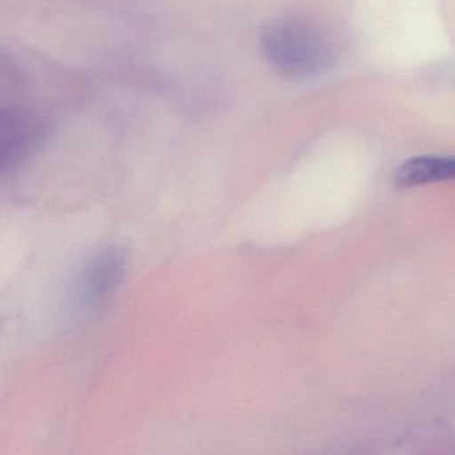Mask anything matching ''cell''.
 I'll return each instance as SVG.
<instances>
[{"instance_id": "3", "label": "cell", "mask_w": 455, "mask_h": 455, "mask_svg": "<svg viewBox=\"0 0 455 455\" xmlns=\"http://www.w3.org/2000/svg\"><path fill=\"white\" fill-rule=\"evenodd\" d=\"M126 268L124 255L118 249H106L87 262L76 282V305L82 310L105 302L121 283Z\"/></svg>"}, {"instance_id": "1", "label": "cell", "mask_w": 455, "mask_h": 455, "mask_svg": "<svg viewBox=\"0 0 455 455\" xmlns=\"http://www.w3.org/2000/svg\"><path fill=\"white\" fill-rule=\"evenodd\" d=\"M260 50L268 65L292 81H306L326 73L332 52L323 34L310 23L279 18L263 26Z\"/></svg>"}, {"instance_id": "4", "label": "cell", "mask_w": 455, "mask_h": 455, "mask_svg": "<svg viewBox=\"0 0 455 455\" xmlns=\"http://www.w3.org/2000/svg\"><path fill=\"white\" fill-rule=\"evenodd\" d=\"M451 180H455V156H417L403 162L393 177L399 188Z\"/></svg>"}, {"instance_id": "2", "label": "cell", "mask_w": 455, "mask_h": 455, "mask_svg": "<svg viewBox=\"0 0 455 455\" xmlns=\"http://www.w3.org/2000/svg\"><path fill=\"white\" fill-rule=\"evenodd\" d=\"M50 119L42 111L20 103H0V166L14 172L34 156L50 132Z\"/></svg>"}]
</instances>
